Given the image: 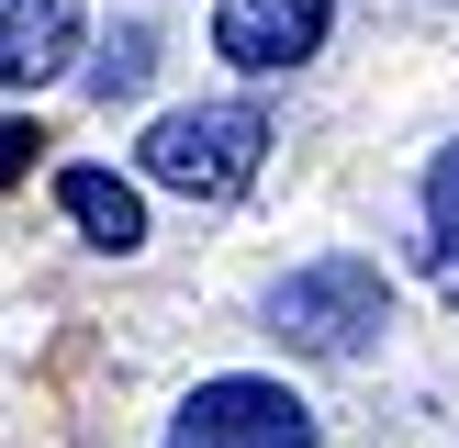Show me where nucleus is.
<instances>
[{"label": "nucleus", "mask_w": 459, "mask_h": 448, "mask_svg": "<svg viewBox=\"0 0 459 448\" xmlns=\"http://www.w3.org/2000/svg\"><path fill=\"white\" fill-rule=\"evenodd\" d=\"M258 157H269V124H258L247 101H191V112H157V124H146L134 168H146L157 191L224 202V191H247V179H258Z\"/></svg>", "instance_id": "f257e3e1"}, {"label": "nucleus", "mask_w": 459, "mask_h": 448, "mask_svg": "<svg viewBox=\"0 0 459 448\" xmlns=\"http://www.w3.org/2000/svg\"><path fill=\"white\" fill-rule=\"evenodd\" d=\"M381 325H393V291H381L370 258H314L269 291V336L303 348V358H359Z\"/></svg>", "instance_id": "f03ea898"}, {"label": "nucleus", "mask_w": 459, "mask_h": 448, "mask_svg": "<svg viewBox=\"0 0 459 448\" xmlns=\"http://www.w3.org/2000/svg\"><path fill=\"white\" fill-rule=\"evenodd\" d=\"M169 448H314V403L291 381H202L169 415Z\"/></svg>", "instance_id": "7ed1b4c3"}, {"label": "nucleus", "mask_w": 459, "mask_h": 448, "mask_svg": "<svg viewBox=\"0 0 459 448\" xmlns=\"http://www.w3.org/2000/svg\"><path fill=\"white\" fill-rule=\"evenodd\" d=\"M325 22H336V0H213V56L269 79V67H303L325 45Z\"/></svg>", "instance_id": "20e7f679"}, {"label": "nucleus", "mask_w": 459, "mask_h": 448, "mask_svg": "<svg viewBox=\"0 0 459 448\" xmlns=\"http://www.w3.org/2000/svg\"><path fill=\"white\" fill-rule=\"evenodd\" d=\"M79 56V0H0V90H34Z\"/></svg>", "instance_id": "39448f33"}, {"label": "nucleus", "mask_w": 459, "mask_h": 448, "mask_svg": "<svg viewBox=\"0 0 459 448\" xmlns=\"http://www.w3.org/2000/svg\"><path fill=\"white\" fill-rule=\"evenodd\" d=\"M56 202H67V224H79L90 246H112V258H134V246H146V202H134V179H112V168H67Z\"/></svg>", "instance_id": "423d86ee"}, {"label": "nucleus", "mask_w": 459, "mask_h": 448, "mask_svg": "<svg viewBox=\"0 0 459 448\" xmlns=\"http://www.w3.org/2000/svg\"><path fill=\"white\" fill-rule=\"evenodd\" d=\"M146 79H157V34H146V22H124V34L101 45V67H90V101H134Z\"/></svg>", "instance_id": "0eeeda50"}, {"label": "nucleus", "mask_w": 459, "mask_h": 448, "mask_svg": "<svg viewBox=\"0 0 459 448\" xmlns=\"http://www.w3.org/2000/svg\"><path fill=\"white\" fill-rule=\"evenodd\" d=\"M426 224H437V246H459V146H437V168H426Z\"/></svg>", "instance_id": "6e6552de"}, {"label": "nucleus", "mask_w": 459, "mask_h": 448, "mask_svg": "<svg viewBox=\"0 0 459 448\" xmlns=\"http://www.w3.org/2000/svg\"><path fill=\"white\" fill-rule=\"evenodd\" d=\"M34 146H45V134H34V124H0V191H12V179H22V168H34Z\"/></svg>", "instance_id": "1a4fd4ad"}]
</instances>
